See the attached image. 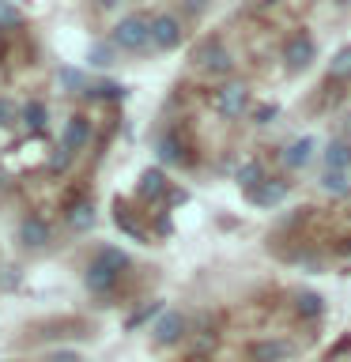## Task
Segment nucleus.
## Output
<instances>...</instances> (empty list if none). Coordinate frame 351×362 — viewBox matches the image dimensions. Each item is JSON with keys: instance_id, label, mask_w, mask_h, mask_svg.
<instances>
[{"instance_id": "obj_1", "label": "nucleus", "mask_w": 351, "mask_h": 362, "mask_svg": "<svg viewBox=\"0 0 351 362\" xmlns=\"http://www.w3.org/2000/svg\"><path fill=\"white\" fill-rule=\"evenodd\" d=\"M110 45H117L125 53H140L151 45V19L147 16H125L117 27H113V38Z\"/></svg>"}, {"instance_id": "obj_2", "label": "nucleus", "mask_w": 351, "mask_h": 362, "mask_svg": "<svg viewBox=\"0 0 351 362\" xmlns=\"http://www.w3.org/2000/svg\"><path fill=\"white\" fill-rule=\"evenodd\" d=\"M212 106H215L219 117H242L246 106H249V87L238 83V79H231V83H223L212 95Z\"/></svg>"}, {"instance_id": "obj_3", "label": "nucleus", "mask_w": 351, "mask_h": 362, "mask_svg": "<svg viewBox=\"0 0 351 362\" xmlns=\"http://www.w3.org/2000/svg\"><path fill=\"white\" fill-rule=\"evenodd\" d=\"M192 61H197V68H200V72H208V76H226V72H231V64H234L231 53H226V45L215 42V38L200 42L197 53H192Z\"/></svg>"}, {"instance_id": "obj_4", "label": "nucleus", "mask_w": 351, "mask_h": 362, "mask_svg": "<svg viewBox=\"0 0 351 362\" xmlns=\"http://www.w3.org/2000/svg\"><path fill=\"white\" fill-rule=\"evenodd\" d=\"M317 57V45L306 38V34H294V38H287V45H283V64L291 68V72H306V68L313 64Z\"/></svg>"}, {"instance_id": "obj_5", "label": "nucleus", "mask_w": 351, "mask_h": 362, "mask_svg": "<svg viewBox=\"0 0 351 362\" xmlns=\"http://www.w3.org/2000/svg\"><path fill=\"white\" fill-rule=\"evenodd\" d=\"M287 189H291V181H280V177H265L260 185L253 189H246V197L249 204H257V208H276V204L287 197Z\"/></svg>"}, {"instance_id": "obj_6", "label": "nucleus", "mask_w": 351, "mask_h": 362, "mask_svg": "<svg viewBox=\"0 0 351 362\" xmlns=\"http://www.w3.org/2000/svg\"><path fill=\"white\" fill-rule=\"evenodd\" d=\"M155 344L159 347H170V344H178L181 336H185V317H181L178 310H166V313H159V321H155Z\"/></svg>"}, {"instance_id": "obj_7", "label": "nucleus", "mask_w": 351, "mask_h": 362, "mask_svg": "<svg viewBox=\"0 0 351 362\" xmlns=\"http://www.w3.org/2000/svg\"><path fill=\"white\" fill-rule=\"evenodd\" d=\"M181 42V23L174 16H155L151 19V45L155 49H174Z\"/></svg>"}, {"instance_id": "obj_8", "label": "nucleus", "mask_w": 351, "mask_h": 362, "mask_svg": "<svg viewBox=\"0 0 351 362\" xmlns=\"http://www.w3.org/2000/svg\"><path fill=\"white\" fill-rule=\"evenodd\" d=\"M19 242L30 245V249H45L50 245V223H45L42 215H27V219L19 223Z\"/></svg>"}, {"instance_id": "obj_9", "label": "nucleus", "mask_w": 351, "mask_h": 362, "mask_svg": "<svg viewBox=\"0 0 351 362\" xmlns=\"http://www.w3.org/2000/svg\"><path fill=\"white\" fill-rule=\"evenodd\" d=\"M117 276H121V272H113L110 264H102V260L95 257V264L87 268L84 279H87V291L91 294H110L113 287H117Z\"/></svg>"}, {"instance_id": "obj_10", "label": "nucleus", "mask_w": 351, "mask_h": 362, "mask_svg": "<svg viewBox=\"0 0 351 362\" xmlns=\"http://www.w3.org/2000/svg\"><path fill=\"white\" fill-rule=\"evenodd\" d=\"M87 144H91V121H87V117H72V121L61 129V147L76 155L79 147H87Z\"/></svg>"}, {"instance_id": "obj_11", "label": "nucleus", "mask_w": 351, "mask_h": 362, "mask_svg": "<svg viewBox=\"0 0 351 362\" xmlns=\"http://www.w3.org/2000/svg\"><path fill=\"white\" fill-rule=\"evenodd\" d=\"M313 151H317V140H313V136H299L294 144H287L283 163H287V170H302V166L313 158Z\"/></svg>"}, {"instance_id": "obj_12", "label": "nucleus", "mask_w": 351, "mask_h": 362, "mask_svg": "<svg viewBox=\"0 0 351 362\" xmlns=\"http://www.w3.org/2000/svg\"><path fill=\"white\" fill-rule=\"evenodd\" d=\"M291 344L287 339H257L253 344V362H287Z\"/></svg>"}, {"instance_id": "obj_13", "label": "nucleus", "mask_w": 351, "mask_h": 362, "mask_svg": "<svg viewBox=\"0 0 351 362\" xmlns=\"http://www.w3.org/2000/svg\"><path fill=\"white\" fill-rule=\"evenodd\" d=\"M325 170H340V174H347V170H351V140H333L325 147Z\"/></svg>"}, {"instance_id": "obj_14", "label": "nucleus", "mask_w": 351, "mask_h": 362, "mask_svg": "<svg viewBox=\"0 0 351 362\" xmlns=\"http://www.w3.org/2000/svg\"><path fill=\"white\" fill-rule=\"evenodd\" d=\"M91 223H95V204L91 200H76L72 208H68V226H72V230H91Z\"/></svg>"}, {"instance_id": "obj_15", "label": "nucleus", "mask_w": 351, "mask_h": 362, "mask_svg": "<svg viewBox=\"0 0 351 362\" xmlns=\"http://www.w3.org/2000/svg\"><path fill=\"white\" fill-rule=\"evenodd\" d=\"M294 313H299L302 321H313V317L325 313V298H321V294H313V291H302L299 298H294Z\"/></svg>"}, {"instance_id": "obj_16", "label": "nucleus", "mask_w": 351, "mask_h": 362, "mask_svg": "<svg viewBox=\"0 0 351 362\" xmlns=\"http://www.w3.org/2000/svg\"><path fill=\"white\" fill-rule=\"evenodd\" d=\"M181 158H185L181 140H178V136H163V140H159V163H163V166H178Z\"/></svg>"}, {"instance_id": "obj_17", "label": "nucleus", "mask_w": 351, "mask_h": 362, "mask_svg": "<svg viewBox=\"0 0 351 362\" xmlns=\"http://www.w3.org/2000/svg\"><path fill=\"white\" fill-rule=\"evenodd\" d=\"M321 189L328 192V197H347V192H351V177L340 174V170H325V174H321Z\"/></svg>"}, {"instance_id": "obj_18", "label": "nucleus", "mask_w": 351, "mask_h": 362, "mask_svg": "<svg viewBox=\"0 0 351 362\" xmlns=\"http://www.w3.org/2000/svg\"><path fill=\"white\" fill-rule=\"evenodd\" d=\"M84 95H87V98H110V102H117V98H125V87H121V83H113V79H102V83L87 87Z\"/></svg>"}, {"instance_id": "obj_19", "label": "nucleus", "mask_w": 351, "mask_h": 362, "mask_svg": "<svg viewBox=\"0 0 351 362\" xmlns=\"http://www.w3.org/2000/svg\"><path fill=\"white\" fill-rule=\"evenodd\" d=\"M163 189H166L163 170H144V177H140V197H159Z\"/></svg>"}, {"instance_id": "obj_20", "label": "nucleus", "mask_w": 351, "mask_h": 362, "mask_svg": "<svg viewBox=\"0 0 351 362\" xmlns=\"http://www.w3.org/2000/svg\"><path fill=\"white\" fill-rule=\"evenodd\" d=\"M45 121H50V110H45L42 102H27V106H23V124H30V129H45Z\"/></svg>"}, {"instance_id": "obj_21", "label": "nucleus", "mask_w": 351, "mask_h": 362, "mask_svg": "<svg viewBox=\"0 0 351 362\" xmlns=\"http://www.w3.org/2000/svg\"><path fill=\"white\" fill-rule=\"evenodd\" d=\"M57 87L61 90H87L84 72H79V68H61V72H57Z\"/></svg>"}, {"instance_id": "obj_22", "label": "nucleus", "mask_w": 351, "mask_h": 362, "mask_svg": "<svg viewBox=\"0 0 351 362\" xmlns=\"http://www.w3.org/2000/svg\"><path fill=\"white\" fill-rule=\"evenodd\" d=\"M87 61L95 64V68H110L113 64V45H106V42H95L87 49Z\"/></svg>"}, {"instance_id": "obj_23", "label": "nucleus", "mask_w": 351, "mask_h": 362, "mask_svg": "<svg viewBox=\"0 0 351 362\" xmlns=\"http://www.w3.org/2000/svg\"><path fill=\"white\" fill-rule=\"evenodd\" d=\"M98 260H102V264H110L113 272H125V268H129V257H125L121 249H113V245L98 249Z\"/></svg>"}, {"instance_id": "obj_24", "label": "nucleus", "mask_w": 351, "mask_h": 362, "mask_svg": "<svg viewBox=\"0 0 351 362\" xmlns=\"http://www.w3.org/2000/svg\"><path fill=\"white\" fill-rule=\"evenodd\" d=\"M238 181H242L246 189L260 185V181H265V166H260V163H246L242 170H238Z\"/></svg>"}, {"instance_id": "obj_25", "label": "nucleus", "mask_w": 351, "mask_h": 362, "mask_svg": "<svg viewBox=\"0 0 351 362\" xmlns=\"http://www.w3.org/2000/svg\"><path fill=\"white\" fill-rule=\"evenodd\" d=\"M328 76H333V79H344V76H351V45L336 53V61L328 64Z\"/></svg>"}, {"instance_id": "obj_26", "label": "nucleus", "mask_w": 351, "mask_h": 362, "mask_svg": "<svg viewBox=\"0 0 351 362\" xmlns=\"http://www.w3.org/2000/svg\"><path fill=\"white\" fill-rule=\"evenodd\" d=\"M19 8L11 4V0H0V27H19Z\"/></svg>"}, {"instance_id": "obj_27", "label": "nucleus", "mask_w": 351, "mask_h": 362, "mask_svg": "<svg viewBox=\"0 0 351 362\" xmlns=\"http://www.w3.org/2000/svg\"><path fill=\"white\" fill-rule=\"evenodd\" d=\"M276 113H280V106H260V110H253V121H257V124H268Z\"/></svg>"}, {"instance_id": "obj_28", "label": "nucleus", "mask_w": 351, "mask_h": 362, "mask_svg": "<svg viewBox=\"0 0 351 362\" xmlns=\"http://www.w3.org/2000/svg\"><path fill=\"white\" fill-rule=\"evenodd\" d=\"M68 163H72V151H64V147L50 158V166H53V170H68Z\"/></svg>"}, {"instance_id": "obj_29", "label": "nucleus", "mask_w": 351, "mask_h": 362, "mask_svg": "<svg viewBox=\"0 0 351 362\" xmlns=\"http://www.w3.org/2000/svg\"><path fill=\"white\" fill-rule=\"evenodd\" d=\"M50 362H84V355H79V351H57Z\"/></svg>"}, {"instance_id": "obj_30", "label": "nucleus", "mask_w": 351, "mask_h": 362, "mask_svg": "<svg viewBox=\"0 0 351 362\" xmlns=\"http://www.w3.org/2000/svg\"><path fill=\"white\" fill-rule=\"evenodd\" d=\"M151 313H159V305H147V310H140V313H136L132 321H129V328H136V325H144V321H147V317H151Z\"/></svg>"}, {"instance_id": "obj_31", "label": "nucleus", "mask_w": 351, "mask_h": 362, "mask_svg": "<svg viewBox=\"0 0 351 362\" xmlns=\"http://www.w3.org/2000/svg\"><path fill=\"white\" fill-rule=\"evenodd\" d=\"M11 117H16V110H11L8 102H0V121H11Z\"/></svg>"}, {"instance_id": "obj_32", "label": "nucleus", "mask_w": 351, "mask_h": 362, "mask_svg": "<svg viewBox=\"0 0 351 362\" xmlns=\"http://www.w3.org/2000/svg\"><path fill=\"white\" fill-rule=\"evenodd\" d=\"M98 4H102V8H117L121 0H98Z\"/></svg>"}, {"instance_id": "obj_33", "label": "nucleus", "mask_w": 351, "mask_h": 362, "mask_svg": "<svg viewBox=\"0 0 351 362\" xmlns=\"http://www.w3.org/2000/svg\"><path fill=\"white\" fill-rule=\"evenodd\" d=\"M260 4H276V0H260Z\"/></svg>"}, {"instance_id": "obj_34", "label": "nucleus", "mask_w": 351, "mask_h": 362, "mask_svg": "<svg viewBox=\"0 0 351 362\" xmlns=\"http://www.w3.org/2000/svg\"><path fill=\"white\" fill-rule=\"evenodd\" d=\"M336 4H351V0H336Z\"/></svg>"}, {"instance_id": "obj_35", "label": "nucleus", "mask_w": 351, "mask_h": 362, "mask_svg": "<svg viewBox=\"0 0 351 362\" xmlns=\"http://www.w3.org/2000/svg\"><path fill=\"white\" fill-rule=\"evenodd\" d=\"M347 253H351V245H347Z\"/></svg>"}]
</instances>
